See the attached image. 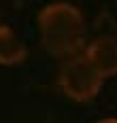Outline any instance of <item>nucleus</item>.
Returning <instances> with one entry per match:
<instances>
[{
    "mask_svg": "<svg viewBox=\"0 0 117 123\" xmlns=\"http://www.w3.org/2000/svg\"><path fill=\"white\" fill-rule=\"evenodd\" d=\"M40 43L53 57L68 60L83 53L85 47V17L70 2H51L39 13Z\"/></svg>",
    "mask_w": 117,
    "mask_h": 123,
    "instance_id": "f257e3e1",
    "label": "nucleus"
},
{
    "mask_svg": "<svg viewBox=\"0 0 117 123\" xmlns=\"http://www.w3.org/2000/svg\"><path fill=\"white\" fill-rule=\"evenodd\" d=\"M102 83L104 76L87 60L85 53H79V55L64 60L60 74H58V85L62 89V93L81 104L96 98L102 89Z\"/></svg>",
    "mask_w": 117,
    "mask_h": 123,
    "instance_id": "f03ea898",
    "label": "nucleus"
},
{
    "mask_svg": "<svg viewBox=\"0 0 117 123\" xmlns=\"http://www.w3.org/2000/svg\"><path fill=\"white\" fill-rule=\"evenodd\" d=\"M83 53L104 79L117 76V34H102L94 38Z\"/></svg>",
    "mask_w": 117,
    "mask_h": 123,
    "instance_id": "7ed1b4c3",
    "label": "nucleus"
},
{
    "mask_svg": "<svg viewBox=\"0 0 117 123\" xmlns=\"http://www.w3.org/2000/svg\"><path fill=\"white\" fill-rule=\"evenodd\" d=\"M28 57V47L11 25L0 24V66H17Z\"/></svg>",
    "mask_w": 117,
    "mask_h": 123,
    "instance_id": "20e7f679",
    "label": "nucleus"
},
{
    "mask_svg": "<svg viewBox=\"0 0 117 123\" xmlns=\"http://www.w3.org/2000/svg\"><path fill=\"white\" fill-rule=\"evenodd\" d=\"M96 123H117V117H104V119H100Z\"/></svg>",
    "mask_w": 117,
    "mask_h": 123,
    "instance_id": "39448f33",
    "label": "nucleus"
},
{
    "mask_svg": "<svg viewBox=\"0 0 117 123\" xmlns=\"http://www.w3.org/2000/svg\"><path fill=\"white\" fill-rule=\"evenodd\" d=\"M115 2H117V0H115Z\"/></svg>",
    "mask_w": 117,
    "mask_h": 123,
    "instance_id": "423d86ee",
    "label": "nucleus"
}]
</instances>
